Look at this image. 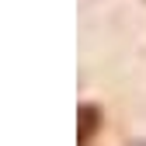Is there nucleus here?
Returning <instances> with one entry per match:
<instances>
[{"label":"nucleus","mask_w":146,"mask_h":146,"mask_svg":"<svg viewBox=\"0 0 146 146\" xmlns=\"http://www.w3.org/2000/svg\"><path fill=\"white\" fill-rule=\"evenodd\" d=\"M129 146H146V139H132V143H129Z\"/></svg>","instance_id":"nucleus-2"},{"label":"nucleus","mask_w":146,"mask_h":146,"mask_svg":"<svg viewBox=\"0 0 146 146\" xmlns=\"http://www.w3.org/2000/svg\"><path fill=\"white\" fill-rule=\"evenodd\" d=\"M77 118H80V132H77V146H87V143H90V136H94V132H98V125H101V111H98L94 104H80Z\"/></svg>","instance_id":"nucleus-1"}]
</instances>
